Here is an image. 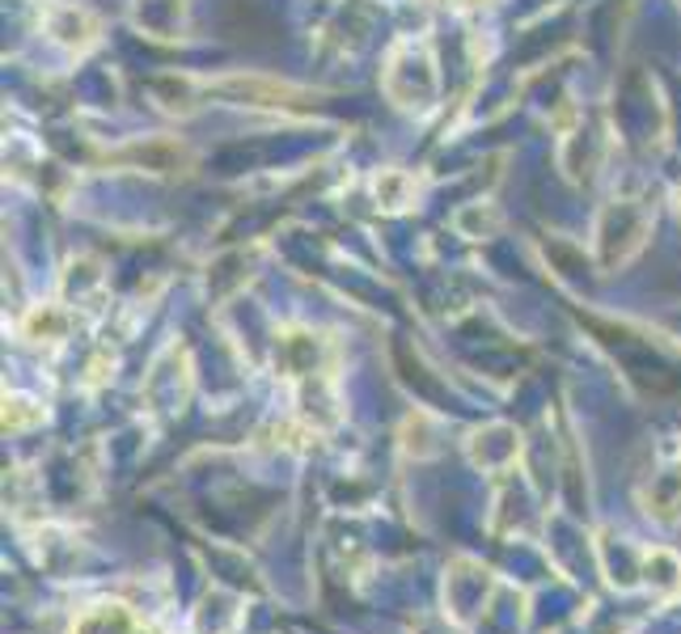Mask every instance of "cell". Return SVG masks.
Returning <instances> with one entry per match:
<instances>
[{"label":"cell","instance_id":"cell-2","mask_svg":"<svg viewBox=\"0 0 681 634\" xmlns=\"http://www.w3.org/2000/svg\"><path fill=\"white\" fill-rule=\"evenodd\" d=\"M461 4H479V0H461Z\"/></svg>","mask_w":681,"mask_h":634},{"label":"cell","instance_id":"cell-1","mask_svg":"<svg viewBox=\"0 0 681 634\" xmlns=\"http://www.w3.org/2000/svg\"><path fill=\"white\" fill-rule=\"evenodd\" d=\"M72 634H149L140 626V618L124 609V604H94V609H85L81 618H77V626Z\"/></svg>","mask_w":681,"mask_h":634}]
</instances>
